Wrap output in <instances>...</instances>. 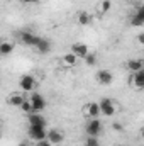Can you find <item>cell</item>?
Returning <instances> with one entry per match:
<instances>
[{
	"mask_svg": "<svg viewBox=\"0 0 144 146\" xmlns=\"http://www.w3.org/2000/svg\"><path fill=\"white\" fill-rule=\"evenodd\" d=\"M110 7H112L110 0H102V3H100V14H107L108 10H110Z\"/></svg>",
	"mask_w": 144,
	"mask_h": 146,
	"instance_id": "obj_21",
	"label": "cell"
},
{
	"mask_svg": "<svg viewBox=\"0 0 144 146\" xmlns=\"http://www.w3.org/2000/svg\"><path fill=\"white\" fill-rule=\"evenodd\" d=\"M39 39H41V37L36 36V34H32V33H29V31H24V33H20V41H22L26 46L36 48L37 42H39Z\"/></svg>",
	"mask_w": 144,
	"mask_h": 146,
	"instance_id": "obj_9",
	"label": "cell"
},
{
	"mask_svg": "<svg viewBox=\"0 0 144 146\" xmlns=\"http://www.w3.org/2000/svg\"><path fill=\"white\" fill-rule=\"evenodd\" d=\"M27 124L29 126H41V127H46V119L42 117V114H39V112H32V114H29L27 115Z\"/></svg>",
	"mask_w": 144,
	"mask_h": 146,
	"instance_id": "obj_10",
	"label": "cell"
},
{
	"mask_svg": "<svg viewBox=\"0 0 144 146\" xmlns=\"http://www.w3.org/2000/svg\"><path fill=\"white\" fill-rule=\"evenodd\" d=\"M134 2H143V0H134Z\"/></svg>",
	"mask_w": 144,
	"mask_h": 146,
	"instance_id": "obj_31",
	"label": "cell"
},
{
	"mask_svg": "<svg viewBox=\"0 0 144 146\" xmlns=\"http://www.w3.org/2000/svg\"><path fill=\"white\" fill-rule=\"evenodd\" d=\"M19 146H29V141H27V139H24V141H20V143H19Z\"/></svg>",
	"mask_w": 144,
	"mask_h": 146,
	"instance_id": "obj_28",
	"label": "cell"
},
{
	"mask_svg": "<svg viewBox=\"0 0 144 146\" xmlns=\"http://www.w3.org/2000/svg\"><path fill=\"white\" fill-rule=\"evenodd\" d=\"M83 112L87 117L90 119H98V115H102V110H100V104L98 102H90L83 107Z\"/></svg>",
	"mask_w": 144,
	"mask_h": 146,
	"instance_id": "obj_6",
	"label": "cell"
},
{
	"mask_svg": "<svg viewBox=\"0 0 144 146\" xmlns=\"http://www.w3.org/2000/svg\"><path fill=\"white\" fill-rule=\"evenodd\" d=\"M131 24H132L134 27H141V26H144V12L136 10V14L131 17Z\"/></svg>",
	"mask_w": 144,
	"mask_h": 146,
	"instance_id": "obj_18",
	"label": "cell"
},
{
	"mask_svg": "<svg viewBox=\"0 0 144 146\" xmlns=\"http://www.w3.org/2000/svg\"><path fill=\"white\" fill-rule=\"evenodd\" d=\"M76 21H78V24H81V26H88V24L92 22V15H90L88 12H80V14L76 15Z\"/></svg>",
	"mask_w": 144,
	"mask_h": 146,
	"instance_id": "obj_19",
	"label": "cell"
},
{
	"mask_svg": "<svg viewBox=\"0 0 144 146\" xmlns=\"http://www.w3.org/2000/svg\"><path fill=\"white\" fill-rule=\"evenodd\" d=\"M20 109L24 110V112H26V114H27V115H29V114H32V112H34V109H32V106H31V102H29V99H27V100H26V102H24V104H22V106H20Z\"/></svg>",
	"mask_w": 144,
	"mask_h": 146,
	"instance_id": "obj_22",
	"label": "cell"
},
{
	"mask_svg": "<svg viewBox=\"0 0 144 146\" xmlns=\"http://www.w3.org/2000/svg\"><path fill=\"white\" fill-rule=\"evenodd\" d=\"M126 68H127L131 73L141 72V70L144 68V61L143 60H137V58H131V60L126 61Z\"/></svg>",
	"mask_w": 144,
	"mask_h": 146,
	"instance_id": "obj_13",
	"label": "cell"
},
{
	"mask_svg": "<svg viewBox=\"0 0 144 146\" xmlns=\"http://www.w3.org/2000/svg\"><path fill=\"white\" fill-rule=\"evenodd\" d=\"M129 83L134 87V88H144V68L141 72L131 73V80Z\"/></svg>",
	"mask_w": 144,
	"mask_h": 146,
	"instance_id": "obj_12",
	"label": "cell"
},
{
	"mask_svg": "<svg viewBox=\"0 0 144 146\" xmlns=\"http://www.w3.org/2000/svg\"><path fill=\"white\" fill-rule=\"evenodd\" d=\"M100 110H102V115H107V117H112L115 112H117V106H115V102L112 100V99H102L100 102Z\"/></svg>",
	"mask_w": 144,
	"mask_h": 146,
	"instance_id": "obj_2",
	"label": "cell"
},
{
	"mask_svg": "<svg viewBox=\"0 0 144 146\" xmlns=\"http://www.w3.org/2000/svg\"><path fill=\"white\" fill-rule=\"evenodd\" d=\"M29 102H31L34 112H39V114H41L42 110L46 109V99H44L41 94H37V92H34V94L29 97Z\"/></svg>",
	"mask_w": 144,
	"mask_h": 146,
	"instance_id": "obj_4",
	"label": "cell"
},
{
	"mask_svg": "<svg viewBox=\"0 0 144 146\" xmlns=\"http://www.w3.org/2000/svg\"><path fill=\"white\" fill-rule=\"evenodd\" d=\"M36 146H54V145H51L48 139H44V141H37V145Z\"/></svg>",
	"mask_w": 144,
	"mask_h": 146,
	"instance_id": "obj_25",
	"label": "cell"
},
{
	"mask_svg": "<svg viewBox=\"0 0 144 146\" xmlns=\"http://www.w3.org/2000/svg\"><path fill=\"white\" fill-rule=\"evenodd\" d=\"M27 136L32 141H44V139H48V131H46V127H41V126H29Z\"/></svg>",
	"mask_w": 144,
	"mask_h": 146,
	"instance_id": "obj_1",
	"label": "cell"
},
{
	"mask_svg": "<svg viewBox=\"0 0 144 146\" xmlns=\"http://www.w3.org/2000/svg\"><path fill=\"white\" fill-rule=\"evenodd\" d=\"M112 127H114V131H119V133L124 129V127H122V124H119V122H114V124H112Z\"/></svg>",
	"mask_w": 144,
	"mask_h": 146,
	"instance_id": "obj_24",
	"label": "cell"
},
{
	"mask_svg": "<svg viewBox=\"0 0 144 146\" xmlns=\"http://www.w3.org/2000/svg\"><path fill=\"white\" fill-rule=\"evenodd\" d=\"M71 53L76 54L80 60H85L87 54H88V46H87L85 42H75L71 46Z\"/></svg>",
	"mask_w": 144,
	"mask_h": 146,
	"instance_id": "obj_11",
	"label": "cell"
},
{
	"mask_svg": "<svg viewBox=\"0 0 144 146\" xmlns=\"http://www.w3.org/2000/svg\"><path fill=\"white\" fill-rule=\"evenodd\" d=\"M141 138H143V139H144V126H143V127H141Z\"/></svg>",
	"mask_w": 144,
	"mask_h": 146,
	"instance_id": "obj_30",
	"label": "cell"
},
{
	"mask_svg": "<svg viewBox=\"0 0 144 146\" xmlns=\"http://www.w3.org/2000/svg\"><path fill=\"white\" fill-rule=\"evenodd\" d=\"M19 87H20L24 92H32L37 87V80L32 75H22L20 80H19Z\"/></svg>",
	"mask_w": 144,
	"mask_h": 146,
	"instance_id": "obj_3",
	"label": "cell"
},
{
	"mask_svg": "<svg viewBox=\"0 0 144 146\" xmlns=\"http://www.w3.org/2000/svg\"><path fill=\"white\" fill-rule=\"evenodd\" d=\"M24 3H37V2H41V0H22Z\"/></svg>",
	"mask_w": 144,
	"mask_h": 146,
	"instance_id": "obj_27",
	"label": "cell"
},
{
	"mask_svg": "<svg viewBox=\"0 0 144 146\" xmlns=\"http://www.w3.org/2000/svg\"><path fill=\"white\" fill-rule=\"evenodd\" d=\"M85 63H87L88 66H93V65L97 63V54H95V53H88L87 58H85Z\"/></svg>",
	"mask_w": 144,
	"mask_h": 146,
	"instance_id": "obj_20",
	"label": "cell"
},
{
	"mask_svg": "<svg viewBox=\"0 0 144 146\" xmlns=\"http://www.w3.org/2000/svg\"><path fill=\"white\" fill-rule=\"evenodd\" d=\"M48 141L51 143V145H61L63 141H65V134H63V131H59V129H49L48 131Z\"/></svg>",
	"mask_w": 144,
	"mask_h": 146,
	"instance_id": "obj_7",
	"label": "cell"
},
{
	"mask_svg": "<svg viewBox=\"0 0 144 146\" xmlns=\"http://www.w3.org/2000/svg\"><path fill=\"white\" fill-rule=\"evenodd\" d=\"M95 78L100 85H110L114 82V75H112L110 70H98L95 73Z\"/></svg>",
	"mask_w": 144,
	"mask_h": 146,
	"instance_id": "obj_8",
	"label": "cell"
},
{
	"mask_svg": "<svg viewBox=\"0 0 144 146\" xmlns=\"http://www.w3.org/2000/svg\"><path fill=\"white\" fill-rule=\"evenodd\" d=\"M14 48H15L14 42H10V41H2V44H0V54H2V56H9L10 53H14Z\"/></svg>",
	"mask_w": 144,
	"mask_h": 146,
	"instance_id": "obj_16",
	"label": "cell"
},
{
	"mask_svg": "<svg viewBox=\"0 0 144 146\" xmlns=\"http://www.w3.org/2000/svg\"><path fill=\"white\" fill-rule=\"evenodd\" d=\"M85 146H100V143H98V138H95V136H88V139H87Z\"/></svg>",
	"mask_w": 144,
	"mask_h": 146,
	"instance_id": "obj_23",
	"label": "cell"
},
{
	"mask_svg": "<svg viewBox=\"0 0 144 146\" xmlns=\"http://www.w3.org/2000/svg\"><path fill=\"white\" fill-rule=\"evenodd\" d=\"M63 65H66L68 68H73V66H76V63H78V56L76 54H73V53H66V54H63Z\"/></svg>",
	"mask_w": 144,
	"mask_h": 146,
	"instance_id": "obj_15",
	"label": "cell"
},
{
	"mask_svg": "<svg viewBox=\"0 0 144 146\" xmlns=\"http://www.w3.org/2000/svg\"><path fill=\"white\" fill-rule=\"evenodd\" d=\"M26 100H27V99H26L24 95H20V94H14V95H10V97H9V104H10V106H14V107H20Z\"/></svg>",
	"mask_w": 144,
	"mask_h": 146,
	"instance_id": "obj_17",
	"label": "cell"
},
{
	"mask_svg": "<svg viewBox=\"0 0 144 146\" xmlns=\"http://www.w3.org/2000/svg\"><path fill=\"white\" fill-rule=\"evenodd\" d=\"M137 10H141V12H144V3H143V5H139V7H137Z\"/></svg>",
	"mask_w": 144,
	"mask_h": 146,
	"instance_id": "obj_29",
	"label": "cell"
},
{
	"mask_svg": "<svg viewBox=\"0 0 144 146\" xmlns=\"http://www.w3.org/2000/svg\"><path fill=\"white\" fill-rule=\"evenodd\" d=\"M102 129H104V126H102L100 119H90V121L87 122V134H88V136L98 138L100 133H102Z\"/></svg>",
	"mask_w": 144,
	"mask_h": 146,
	"instance_id": "obj_5",
	"label": "cell"
},
{
	"mask_svg": "<svg viewBox=\"0 0 144 146\" xmlns=\"http://www.w3.org/2000/svg\"><path fill=\"white\" fill-rule=\"evenodd\" d=\"M137 41H139V42H141V44L144 46V33H141V34L137 36Z\"/></svg>",
	"mask_w": 144,
	"mask_h": 146,
	"instance_id": "obj_26",
	"label": "cell"
},
{
	"mask_svg": "<svg viewBox=\"0 0 144 146\" xmlns=\"http://www.w3.org/2000/svg\"><path fill=\"white\" fill-rule=\"evenodd\" d=\"M34 49H36L37 53H41V54H48V53L51 51V41L46 39V37H41Z\"/></svg>",
	"mask_w": 144,
	"mask_h": 146,
	"instance_id": "obj_14",
	"label": "cell"
}]
</instances>
